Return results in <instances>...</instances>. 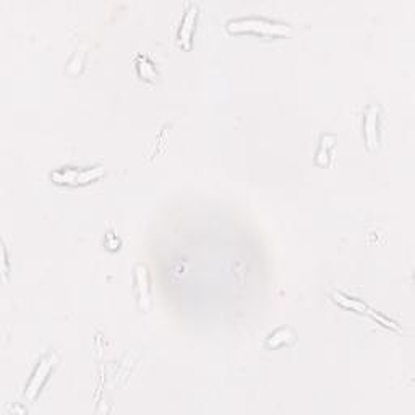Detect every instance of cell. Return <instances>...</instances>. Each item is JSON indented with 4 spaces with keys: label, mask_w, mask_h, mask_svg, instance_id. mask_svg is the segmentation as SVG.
<instances>
[{
    "label": "cell",
    "mask_w": 415,
    "mask_h": 415,
    "mask_svg": "<svg viewBox=\"0 0 415 415\" xmlns=\"http://www.w3.org/2000/svg\"><path fill=\"white\" fill-rule=\"evenodd\" d=\"M57 364H58V355L56 352L44 355V357L39 360V364L36 365V368H34L33 375H31V378H29L26 389H25V396H26L28 401H34L39 396L41 389L44 388V384H46V382H48V378L51 375V372L54 370Z\"/></svg>",
    "instance_id": "4"
},
{
    "label": "cell",
    "mask_w": 415,
    "mask_h": 415,
    "mask_svg": "<svg viewBox=\"0 0 415 415\" xmlns=\"http://www.w3.org/2000/svg\"><path fill=\"white\" fill-rule=\"evenodd\" d=\"M364 138L368 151H377L379 146V107L370 106L365 112Z\"/></svg>",
    "instance_id": "5"
},
{
    "label": "cell",
    "mask_w": 415,
    "mask_h": 415,
    "mask_svg": "<svg viewBox=\"0 0 415 415\" xmlns=\"http://www.w3.org/2000/svg\"><path fill=\"white\" fill-rule=\"evenodd\" d=\"M297 341L295 332L290 328H278L276 331H273L270 336L266 339V346L270 349H276V347H283V346H290Z\"/></svg>",
    "instance_id": "8"
},
{
    "label": "cell",
    "mask_w": 415,
    "mask_h": 415,
    "mask_svg": "<svg viewBox=\"0 0 415 415\" xmlns=\"http://www.w3.org/2000/svg\"><path fill=\"white\" fill-rule=\"evenodd\" d=\"M137 68H138L140 77H143L146 80H154L157 77L156 68L153 67V63H151L146 57H138Z\"/></svg>",
    "instance_id": "10"
},
{
    "label": "cell",
    "mask_w": 415,
    "mask_h": 415,
    "mask_svg": "<svg viewBox=\"0 0 415 415\" xmlns=\"http://www.w3.org/2000/svg\"><path fill=\"white\" fill-rule=\"evenodd\" d=\"M335 143H336V137L335 135L321 137L320 148L317 151V164L328 166L330 157H331V149L335 148Z\"/></svg>",
    "instance_id": "9"
},
{
    "label": "cell",
    "mask_w": 415,
    "mask_h": 415,
    "mask_svg": "<svg viewBox=\"0 0 415 415\" xmlns=\"http://www.w3.org/2000/svg\"><path fill=\"white\" fill-rule=\"evenodd\" d=\"M133 273H135V292H137L138 305L146 312V310H149L151 307V288H149L148 268H146L145 265H137Z\"/></svg>",
    "instance_id": "7"
},
{
    "label": "cell",
    "mask_w": 415,
    "mask_h": 415,
    "mask_svg": "<svg viewBox=\"0 0 415 415\" xmlns=\"http://www.w3.org/2000/svg\"><path fill=\"white\" fill-rule=\"evenodd\" d=\"M198 10L200 9H198L196 4H189L187 5L184 19H182V21H180L177 39H179V44L182 46L184 49L191 48V39H194V31H195V26H196Z\"/></svg>",
    "instance_id": "6"
},
{
    "label": "cell",
    "mask_w": 415,
    "mask_h": 415,
    "mask_svg": "<svg viewBox=\"0 0 415 415\" xmlns=\"http://www.w3.org/2000/svg\"><path fill=\"white\" fill-rule=\"evenodd\" d=\"M332 300L339 305L344 307V308H349L352 310V312H357L359 315H365L370 320L375 321V323L384 326V328L388 330H394V331H399V326H397L393 320H388L384 315L378 313L377 310H373L370 305H367L365 302H362L357 297H350L342 294V292H336V294H332Z\"/></svg>",
    "instance_id": "3"
},
{
    "label": "cell",
    "mask_w": 415,
    "mask_h": 415,
    "mask_svg": "<svg viewBox=\"0 0 415 415\" xmlns=\"http://www.w3.org/2000/svg\"><path fill=\"white\" fill-rule=\"evenodd\" d=\"M106 174L104 167H61L51 174L52 182L58 185H67V187H78V185H88L91 182H96Z\"/></svg>",
    "instance_id": "2"
},
{
    "label": "cell",
    "mask_w": 415,
    "mask_h": 415,
    "mask_svg": "<svg viewBox=\"0 0 415 415\" xmlns=\"http://www.w3.org/2000/svg\"><path fill=\"white\" fill-rule=\"evenodd\" d=\"M227 29L231 33H253L260 36H289L292 26L288 23L276 21L265 16H241L227 21Z\"/></svg>",
    "instance_id": "1"
}]
</instances>
